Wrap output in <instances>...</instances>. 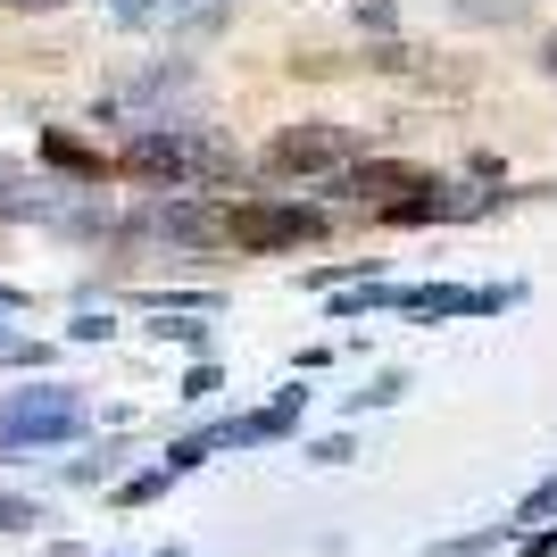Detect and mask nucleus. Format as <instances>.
<instances>
[{"label":"nucleus","instance_id":"obj_1","mask_svg":"<svg viewBox=\"0 0 557 557\" xmlns=\"http://www.w3.org/2000/svg\"><path fill=\"white\" fill-rule=\"evenodd\" d=\"M317 233H325V209H300V200H250L225 216V242H242V250H292Z\"/></svg>","mask_w":557,"mask_h":557},{"label":"nucleus","instance_id":"obj_2","mask_svg":"<svg viewBox=\"0 0 557 557\" xmlns=\"http://www.w3.org/2000/svg\"><path fill=\"white\" fill-rule=\"evenodd\" d=\"M442 184V175H433V166H408V159H374V166H342V175H333V191H342V200H358V209H399V200H417V191H433Z\"/></svg>","mask_w":557,"mask_h":557},{"label":"nucleus","instance_id":"obj_3","mask_svg":"<svg viewBox=\"0 0 557 557\" xmlns=\"http://www.w3.org/2000/svg\"><path fill=\"white\" fill-rule=\"evenodd\" d=\"M125 166L134 175H175V184H191V175H233V159L216 150V141H191V134H150L125 150Z\"/></svg>","mask_w":557,"mask_h":557},{"label":"nucleus","instance_id":"obj_4","mask_svg":"<svg viewBox=\"0 0 557 557\" xmlns=\"http://www.w3.org/2000/svg\"><path fill=\"white\" fill-rule=\"evenodd\" d=\"M349 159V134L342 125H283L275 150H267V166L275 175H325V166Z\"/></svg>","mask_w":557,"mask_h":557},{"label":"nucleus","instance_id":"obj_5","mask_svg":"<svg viewBox=\"0 0 557 557\" xmlns=\"http://www.w3.org/2000/svg\"><path fill=\"white\" fill-rule=\"evenodd\" d=\"M75 424H84V408H75L67 392H25L17 408L0 417V433H17V442H25V433H42V442H50V433H75Z\"/></svg>","mask_w":557,"mask_h":557},{"label":"nucleus","instance_id":"obj_6","mask_svg":"<svg viewBox=\"0 0 557 557\" xmlns=\"http://www.w3.org/2000/svg\"><path fill=\"white\" fill-rule=\"evenodd\" d=\"M399 308H417V317H483L499 308V292H449V283H417V292H392Z\"/></svg>","mask_w":557,"mask_h":557},{"label":"nucleus","instance_id":"obj_7","mask_svg":"<svg viewBox=\"0 0 557 557\" xmlns=\"http://www.w3.org/2000/svg\"><path fill=\"white\" fill-rule=\"evenodd\" d=\"M42 150L59 166H75V175H109V159H92V150H84V141H67V134H42Z\"/></svg>","mask_w":557,"mask_h":557},{"label":"nucleus","instance_id":"obj_8","mask_svg":"<svg viewBox=\"0 0 557 557\" xmlns=\"http://www.w3.org/2000/svg\"><path fill=\"white\" fill-rule=\"evenodd\" d=\"M399 392H408V374H374V383H367L358 399H349V408H392Z\"/></svg>","mask_w":557,"mask_h":557}]
</instances>
